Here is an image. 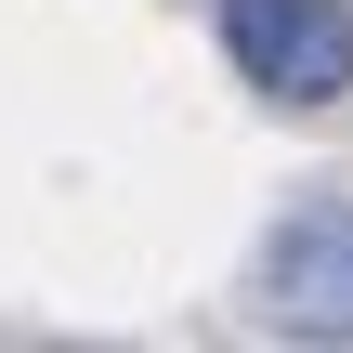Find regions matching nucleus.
Instances as JSON below:
<instances>
[{
  "instance_id": "f257e3e1",
  "label": "nucleus",
  "mask_w": 353,
  "mask_h": 353,
  "mask_svg": "<svg viewBox=\"0 0 353 353\" xmlns=\"http://www.w3.org/2000/svg\"><path fill=\"white\" fill-rule=\"evenodd\" d=\"M210 39L275 118L353 105V0H210Z\"/></svg>"
},
{
  "instance_id": "f03ea898",
  "label": "nucleus",
  "mask_w": 353,
  "mask_h": 353,
  "mask_svg": "<svg viewBox=\"0 0 353 353\" xmlns=\"http://www.w3.org/2000/svg\"><path fill=\"white\" fill-rule=\"evenodd\" d=\"M249 314L288 341H353V196L275 210V236L249 249Z\"/></svg>"
}]
</instances>
